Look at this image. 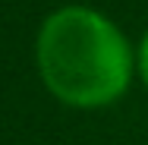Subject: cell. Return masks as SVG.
Instances as JSON below:
<instances>
[{"label":"cell","mask_w":148,"mask_h":145,"mask_svg":"<svg viewBox=\"0 0 148 145\" xmlns=\"http://www.w3.org/2000/svg\"><path fill=\"white\" fill-rule=\"evenodd\" d=\"M35 57L47 91L73 107L117 101L132 76V54L123 32L88 6L51 13L38 32Z\"/></svg>","instance_id":"6da1fadb"},{"label":"cell","mask_w":148,"mask_h":145,"mask_svg":"<svg viewBox=\"0 0 148 145\" xmlns=\"http://www.w3.org/2000/svg\"><path fill=\"white\" fill-rule=\"evenodd\" d=\"M136 63H139V73H142V79H145V85H148V32H145V38H142V44H139Z\"/></svg>","instance_id":"7a4b0ae2"}]
</instances>
